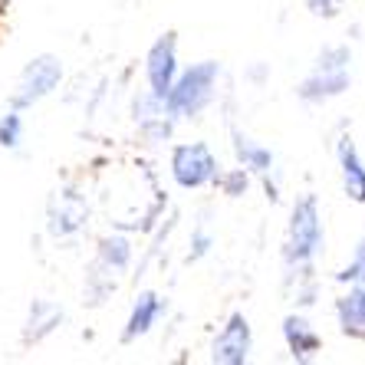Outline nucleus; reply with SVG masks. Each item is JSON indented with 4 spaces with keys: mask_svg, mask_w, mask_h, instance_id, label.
I'll return each mask as SVG.
<instances>
[{
    "mask_svg": "<svg viewBox=\"0 0 365 365\" xmlns=\"http://www.w3.org/2000/svg\"><path fill=\"white\" fill-rule=\"evenodd\" d=\"M20 138H24V119H20V109H10L0 119V145L4 148H17Z\"/></svg>",
    "mask_w": 365,
    "mask_h": 365,
    "instance_id": "obj_16",
    "label": "nucleus"
},
{
    "mask_svg": "<svg viewBox=\"0 0 365 365\" xmlns=\"http://www.w3.org/2000/svg\"><path fill=\"white\" fill-rule=\"evenodd\" d=\"M211 234H204V230H195V237H191V247H195V250H191V257H187V260H201L204 254H207V250H211Z\"/></svg>",
    "mask_w": 365,
    "mask_h": 365,
    "instance_id": "obj_20",
    "label": "nucleus"
},
{
    "mask_svg": "<svg viewBox=\"0 0 365 365\" xmlns=\"http://www.w3.org/2000/svg\"><path fill=\"white\" fill-rule=\"evenodd\" d=\"M171 178L178 181V187H204L217 178V158L204 142L191 145H175L171 152Z\"/></svg>",
    "mask_w": 365,
    "mask_h": 365,
    "instance_id": "obj_4",
    "label": "nucleus"
},
{
    "mask_svg": "<svg viewBox=\"0 0 365 365\" xmlns=\"http://www.w3.org/2000/svg\"><path fill=\"white\" fill-rule=\"evenodd\" d=\"M63 79V66L60 60L53 56H36L30 60V66L20 73V83H17V93H14V109H26L40 102L43 96H50Z\"/></svg>",
    "mask_w": 365,
    "mask_h": 365,
    "instance_id": "obj_6",
    "label": "nucleus"
},
{
    "mask_svg": "<svg viewBox=\"0 0 365 365\" xmlns=\"http://www.w3.org/2000/svg\"><path fill=\"white\" fill-rule=\"evenodd\" d=\"M336 319L346 336L365 339V283H356L346 297L336 299Z\"/></svg>",
    "mask_w": 365,
    "mask_h": 365,
    "instance_id": "obj_11",
    "label": "nucleus"
},
{
    "mask_svg": "<svg viewBox=\"0 0 365 365\" xmlns=\"http://www.w3.org/2000/svg\"><path fill=\"white\" fill-rule=\"evenodd\" d=\"M60 319H63V309H56L53 303H34V309H30V332H26V342L43 339L46 332H53L56 326H60Z\"/></svg>",
    "mask_w": 365,
    "mask_h": 365,
    "instance_id": "obj_15",
    "label": "nucleus"
},
{
    "mask_svg": "<svg viewBox=\"0 0 365 365\" xmlns=\"http://www.w3.org/2000/svg\"><path fill=\"white\" fill-rule=\"evenodd\" d=\"M145 76H148V93L165 99L178 76V36L175 30L162 34L158 40L152 43V50L145 56Z\"/></svg>",
    "mask_w": 365,
    "mask_h": 365,
    "instance_id": "obj_5",
    "label": "nucleus"
},
{
    "mask_svg": "<svg viewBox=\"0 0 365 365\" xmlns=\"http://www.w3.org/2000/svg\"><path fill=\"white\" fill-rule=\"evenodd\" d=\"M349 63H352L349 46H326L313 73L297 86V96L303 102H329L342 96L349 89Z\"/></svg>",
    "mask_w": 365,
    "mask_h": 365,
    "instance_id": "obj_3",
    "label": "nucleus"
},
{
    "mask_svg": "<svg viewBox=\"0 0 365 365\" xmlns=\"http://www.w3.org/2000/svg\"><path fill=\"white\" fill-rule=\"evenodd\" d=\"M250 349H254V332L247 323L244 313H230L227 326L217 332L211 349V359L221 365H244L250 359Z\"/></svg>",
    "mask_w": 365,
    "mask_h": 365,
    "instance_id": "obj_7",
    "label": "nucleus"
},
{
    "mask_svg": "<svg viewBox=\"0 0 365 365\" xmlns=\"http://www.w3.org/2000/svg\"><path fill=\"white\" fill-rule=\"evenodd\" d=\"M99 260L106 270H125L128 260H132V244L119 234H112V237H102L99 240Z\"/></svg>",
    "mask_w": 365,
    "mask_h": 365,
    "instance_id": "obj_14",
    "label": "nucleus"
},
{
    "mask_svg": "<svg viewBox=\"0 0 365 365\" xmlns=\"http://www.w3.org/2000/svg\"><path fill=\"white\" fill-rule=\"evenodd\" d=\"M214 181H221L224 195H230V197L247 195V187H250V178H247V171H244V168H234V171H227V175H217Z\"/></svg>",
    "mask_w": 365,
    "mask_h": 365,
    "instance_id": "obj_18",
    "label": "nucleus"
},
{
    "mask_svg": "<svg viewBox=\"0 0 365 365\" xmlns=\"http://www.w3.org/2000/svg\"><path fill=\"white\" fill-rule=\"evenodd\" d=\"M283 339H287L289 356L297 359V362H309L323 349V339L316 336V329L306 323L303 316H287L283 319Z\"/></svg>",
    "mask_w": 365,
    "mask_h": 365,
    "instance_id": "obj_9",
    "label": "nucleus"
},
{
    "mask_svg": "<svg viewBox=\"0 0 365 365\" xmlns=\"http://www.w3.org/2000/svg\"><path fill=\"white\" fill-rule=\"evenodd\" d=\"M86 204L79 195L73 191H63L56 201L50 204V230L56 237H69V234H76L79 227L86 224Z\"/></svg>",
    "mask_w": 365,
    "mask_h": 365,
    "instance_id": "obj_8",
    "label": "nucleus"
},
{
    "mask_svg": "<svg viewBox=\"0 0 365 365\" xmlns=\"http://www.w3.org/2000/svg\"><path fill=\"white\" fill-rule=\"evenodd\" d=\"M323 250V221H319V204L313 195L299 197L289 214V234H287V257L289 267H309L313 257Z\"/></svg>",
    "mask_w": 365,
    "mask_h": 365,
    "instance_id": "obj_2",
    "label": "nucleus"
},
{
    "mask_svg": "<svg viewBox=\"0 0 365 365\" xmlns=\"http://www.w3.org/2000/svg\"><path fill=\"white\" fill-rule=\"evenodd\" d=\"M339 168H342V187H346V197L356 204H365V165L359 158L352 138H339Z\"/></svg>",
    "mask_w": 365,
    "mask_h": 365,
    "instance_id": "obj_10",
    "label": "nucleus"
},
{
    "mask_svg": "<svg viewBox=\"0 0 365 365\" xmlns=\"http://www.w3.org/2000/svg\"><path fill=\"white\" fill-rule=\"evenodd\" d=\"M217 76H221V66L214 60L195 63L191 69H185L181 76H175L168 96H165V112L171 119H195L201 115L214 99V86H217Z\"/></svg>",
    "mask_w": 365,
    "mask_h": 365,
    "instance_id": "obj_1",
    "label": "nucleus"
},
{
    "mask_svg": "<svg viewBox=\"0 0 365 365\" xmlns=\"http://www.w3.org/2000/svg\"><path fill=\"white\" fill-rule=\"evenodd\" d=\"M234 152H237V158H240V165H244L247 171H257V175H270V168H273V152L270 148H260L257 142H250V138H244L234 128ZM270 181V178H267Z\"/></svg>",
    "mask_w": 365,
    "mask_h": 365,
    "instance_id": "obj_13",
    "label": "nucleus"
},
{
    "mask_svg": "<svg viewBox=\"0 0 365 365\" xmlns=\"http://www.w3.org/2000/svg\"><path fill=\"white\" fill-rule=\"evenodd\" d=\"M165 313V299L158 293H138L135 306H132V316L125 323V332H122V342H135L138 336L152 329L158 323V316Z\"/></svg>",
    "mask_w": 365,
    "mask_h": 365,
    "instance_id": "obj_12",
    "label": "nucleus"
},
{
    "mask_svg": "<svg viewBox=\"0 0 365 365\" xmlns=\"http://www.w3.org/2000/svg\"><path fill=\"white\" fill-rule=\"evenodd\" d=\"M336 280H339V283H365V237H362V244L356 247L352 264H349L346 270L336 273Z\"/></svg>",
    "mask_w": 365,
    "mask_h": 365,
    "instance_id": "obj_17",
    "label": "nucleus"
},
{
    "mask_svg": "<svg viewBox=\"0 0 365 365\" xmlns=\"http://www.w3.org/2000/svg\"><path fill=\"white\" fill-rule=\"evenodd\" d=\"M306 7L313 10L316 17H336L342 7V0H306Z\"/></svg>",
    "mask_w": 365,
    "mask_h": 365,
    "instance_id": "obj_19",
    "label": "nucleus"
}]
</instances>
